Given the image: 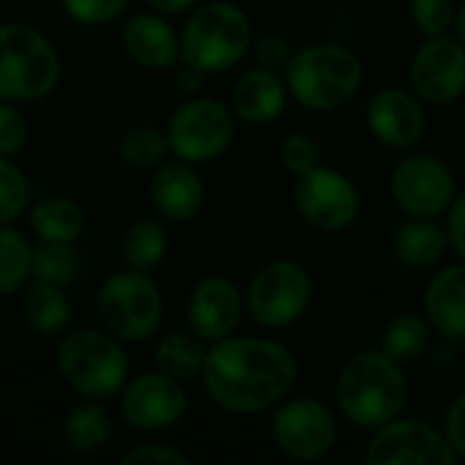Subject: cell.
Returning a JSON list of instances; mask_svg holds the SVG:
<instances>
[{
    "label": "cell",
    "instance_id": "obj_1",
    "mask_svg": "<svg viewBox=\"0 0 465 465\" xmlns=\"http://www.w3.org/2000/svg\"><path fill=\"white\" fill-rule=\"evenodd\" d=\"M300 365L289 346L229 335L207 349L202 381L215 406L229 414H262L286 401L297 384Z\"/></svg>",
    "mask_w": 465,
    "mask_h": 465
},
{
    "label": "cell",
    "instance_id": "obj_2",
    "mask_svg": "<svg viewBox=\"0 0 465 465\" xmlns=\"http://www.w3.org/2000/svg\"><path fill=\"white\" fill-rule=\"evenodd\" d=\"M335 403L341 414L362 430H376L403 417L409 403L403 365L387 357L381 349H362L351 354L341 368Z\"/></svg>",
    "mask_w": 465,
    "mask_h": 465
},
{
    "label": "cell",
    "instance_id": "obj_3",
    "mask_svg": "<svg viewBox=\"0 0 465 465\" xmlns=\"http://www.w3.org/2000/svg\"><path fill=\"white\" fill-rule=\"evenodd\" d=\"M289 95L313 112H330L349 104L365 79L362 60L343 44H308L297 49L283 68Z\"/></svg>",
    "mask_w": 465,
    "mask_h": 465
},
{
    "label": "cell",
    "instance_id": "obj_4",
    "mask_svg": "<svg viewBox=\"0 0 465 465\" xmlns=\"http://www.w3.org/2000/svg\"><path fill=\"white\" fill-rule=\"evenodd\" d=\"M253 46L251 16L229 0L199 5L180 35V63L204 74H218L237 65Z\"/></svg>",
    "mask_w": 465,
    "mask_h": 465
},
{
    "label": "cell",
    "instance_id": "obj_5",
    "mask_svg": "<svg viewBox=\"0 0 465 465\" xmlns=\"http://www.w3.org/2000/svg\"><path fill=\"white\" fill-rule=\"evenodd\" d=\"M57 371L74 392L87 401H106L123 392L128 357L123 341L106 330H74L57 346Z\"/></svg>",
    "mask_w": 465,
    "mask_h": 465
},
{
    "label": "cell",
    "instance_id": "obj_6",
    "mask_svg": "<svg viewBox=\"0 0 465 465\" xmlns=\"http://www.w3.org/2000/svg\"><path fill=\"white\" fill-rule=\"evenodd\" d=\"M60 82V54L25 22L0 25V101H38Z\"/></svg>",
    "mask_w": 465,
    "mask_h": 465
},
{
    "label": "cell",
    "instance_id": "obj_7",
    "mask_svg": "<svg viewBox=\"0 0 465 465\" xmlns=\"http://www.w3.org/2000/svg\"><path fill=\"white\" fill-rule=\"evenodd\" d=\"M95 308L106 332H112L123 343H142L155 335L161 324L163 297L150 272L128 267L104 281Z\"/></svg>",
    "mask_w": 465,
    "mask_h": 465
},
{
    "label": "cell",
    "instance_id": "obj_8",
    "mask_svg": "<svg viewBox=\"0 0 465 465\" xmlns=\"http://www.w3.org/2000/svg\"><path fill=\"white\" fill-rule=\"evenodd\" d=\"M313 302V278L294 259H275L256 270L248 283L245 308L264 330L294 327Z\"/></svg>",
    "mask_w": 465,
    "mask_h": 465
},
{
    "label": "cell",
    "instance_id": "obj_9",
    "mask_svg": "<svg viewBox=\"0 0 465 465\" xmlns=\"http://www.w3.org/2000/svg\"><path fill=\"white\" fill-rule=\"evenodd\" d=\"M166 139L180 161L210 163L221 158L234 139V112L215 98L191 95L172 112Z\"/></svg>",
    "mask_w": 465,
    "mask_h": 465
},
{
    "label": "cell",
    "instance_id": "obj_10",
    "mask_svg": "<svg viewBox=\"0 0 465 465\" xmlns=\"http://www.w3.org/2000/svg\"><path fill=\"white\" fill-rule=\"evenodd\" d=\"M335 411L311 395L286 398L272 414V439L283 458L294 463H319L338 444Z\"/></svg>",
    "mask_w": 465,
    "mask_h": 465
},
{
    "label": "cell",
    "instance_id": "obj_11",
    "mask_svg": "<svg viewBox=\"0 0 465 465\" xmlns=\"http://www.w3.org/2000/svg\"><path fill=\"white\" fill-rule=\"evenodd\" d=\"M390 193L398 210L411 218H441L452 207L458 188L447 161L428 153H414L392 169Z\"/></svg>",
    "mask_w": 465,
    "mask_h": 465
},
{
    "label": "cell",
    "instance_id": "obj_12",
    "mask_svg": "<svg viewBox=\"0 0 465 465\" xmlns=\"http://www.w3.org/2000/svg\"><path fill=\"white\" fill-rule=\"evenodd\" d=\"M297 213L319 232H343L360 218L362 196L357 185L338 169L316 166L297 177Z\"/></svg>",
    "mask_w": 465,
    "mask_h": 465
},
{
    "label": "cell",
    "instance_id": "obj_13",
    "mask_svg": "<svg viewBox=\"0 0 465 465\" xmlns=\"http://www.w3.org/2000/svg\"><path fill=\"white\" fill-rule=\"evenodd\" d=\"M365 460L371 465H455L458 455L436 425L398 417L373 430Z\"/></svg>",
    "mask_w": 465,
    "mask_h": 465
},
{
    "label": "cell",
    "instance_id": "obj_14",
    "mask_svg": "<svg viewBox=\"0 0 465 465\" xmlns=\"http://www.w3.org/2000/svg\"><path fill=\"white\" fill-rule=\"evenodd\" d=\"M411 90L433 106L455 104L465 93V46L458 35H428L409 68Z\"/></svg>",
    "mask_w": 465,
    "mask_h": 465
},
{
    "label": "cell",
    "instance_id": "obj_15",
    "mask_svg": "<svg viewBox=\"0 0 465 465\" xmlns=\"http://www.w3.org/2000/svg\"><path fill=\"white\" fill-rule=\"evenodd\" d=\"M188 411V392L183 381L166 373H142L123 387L120 414L142 433H158L174 428Z\"/></svg>",
    "mask_w": 465,
    "mask_h": 465
},
{
    "label": "cell",
    "instance_id": "obj_16",
    "mask_svg": "<svg viewBox=\"0 0 465 465\" xmlns=\"http://www.w3.org/2000/svg\"><path fill=\"white\" fill-rule=\"evenodd\" d=\"M365 120L373 139L390 150H411L428 128L425 101L403 87L379 90L368 101Z\"/></svg>",
    "mask_w": 465,
    "mask_h": 465
},
{
    "label": "cell",
    "instance_id": "obj_17",
    "mask_svg": "<svg viewBox=\"0 0 465 465\" xmlns=\"http://www.w3.org/2000/svg\"><path fill=\"white\" fill-rule=\"evenodd\" d=\"M245 311V297L237 289L234 281L223 275H207L202 278L185 302L188 327L193 335H199L204 343L223 341L234 335L240 319Z\"/></svg>",
    "mask_w": 465,
    "mask_h": 465
},
{
    "label": "cell",
    "instance_id": "obj_18",
    "mask_svg": "<svg viewBox=\"0 0 465 465\" xmlns=\"http://www.w3.org/2000/svg\"><path fill=\"white\" fill-rule=\"evenodd\" d=\"M204 196L207 191L193 163L177 158V161H166L155 166V174L150 183V202L161 218L174 221V223L191 221L204 207Z\"/></svg>",
    "mask_w": 465,
    "mask_h": 465
},
{
    "label": "cell",
    "instance_id": "obj_19",
    "mask_svg": "<svg viewBox=\"0 0 465 465\" xmlns=\"http://www.w3.org/2000/svg\"><path fill=\"white\" fill-rule=\"evenodd\" d=\"M286 101H289V87L281 71L256 65L234 82L229 106L237 120L248 125H267L283 114Z\"/></svg>",
    "mask_w": 465,
    "mask_h": 465
},
{
    "label": "cell",
    "instance_id": "obj_20",
    "mask_svg": "<svg viewBox=\"0 0 465 465\" xmlns=\"http://www.w3.org/2000/svg\"><path fill=\"white\" fill-rule=\"evenodd\" d=\"M123 49L144 68H172L180 63V35L161 14H134L123 27Z\"/></svg>",
    "mask_w": 465,
    "mask_h": 465
},
{
    "label": "cell",
    "instance_id": "obj_21",
    "mask_svg": "<svg viewBox=\"0 0 465 465\" xmlns=\"http://www.w3.org/2000/svg\"><path fill=\"white\" fill-rule=\"evenodd\" d=\"M425 316L430 327L455 343H465V262L439 270L425 289Z\"/></svg>",
    "mask_w": 465,
    "mask_h": 465
},
{
    "label": "cell",
    "instance_id": "obj_22",
    "mask_svg": "<svg viewBox=\"0 0 465 465\" xmlns=\"http://www.w3.org/2000/svg\"><path fill=\"white\" fill-rule=\"evenodd\" d=\"M450 251L447 226L439 218H411L398 226L392 234V253L409 270H428L436 267L444 253Z\"/></svg>",
    "mask_w": 465,
    "mask_h": 465
},
{
    "label": "cell",
    "instance_id": "obj_23",
    "mask_svg": "<svg viewBox=\"0 0 465 465\" xmlns=\"http://www.w3.org/2000/svg\"><path fill=\"white\" fill-rule=\"evenodd\" d=\"M22 319L25 324L44 338L60 335L71 322V302L63 292V286L44 283L30 278V283L22 289Z\"/></svg>",
    "mask_w": 465,
    "mask_h": 465
},
{
    "label": "cell",
    "instance_id": "obj_24",
    "mask_svg": "<svg viewBox=\"0 0 465 465\" xmlns=\"http://www.w3.org/2000/svg\"><path fill=\"white\" fill-rule=\"evenodd\" d=\"M30 229L41 242H76L84 232V213L68 196H46L33 204Z\"/></svg>",
    "mask_w": 465,
    "mask_h": 465
},
{
    "label": "cell",
    "instance_id": "obj_25",
    "mask_svg": "<svg viewBox=\"0 0 465 465\" xmlns=\"http://www.w3.org/2000/svg\"><path fill=\"white\" fill-rule=\"evenodd\" d=\"M430 335H433V327H430L428 316L406 311V313H398L387 324L379 349L387 357H392L395 362L411 365L430 349Z\"/></svg>",
    "mask_w": 465,
    "mask_h": 465
},
{
    "label": "cell",
    "instance_id": "obj_26",
    "mask_svg": "<svg viewBox=\"0 0 465 465\" xmlns=\"http://www.w3.org/2000/svg\"><path fill=\"white\" fill-rule=\"evenodd\" d=\"M204 360H207L204 341L193 332H169L155 346L158 371L177 381H191L202 376Z\"/></svg>",
    "mask_w": 465,
    "mask_h": 465
},
{
    "label": "cell",
    "instance_id": "obj_27",
    "mask_svg": "<svg viewBox=\"0 0 465 465\" xmlns=\"http://www.w3.org/2000/svg\"><path fill=\"white\" fill-rule=\"evenodd\" d=\"M169 251V234L166 229L153 218L134 221L123 234V259L131 270L150 272L155 270Z\"/></svg>",
    "mask_w": 465,
    "mask_h": 465
},
{
    "label": "cell",
    "instance_id": "obj_28",
    "mask_svg": "<svg viewBox=\"0 0 465 465\" xmlns=\"http://www.w3.org/2000/svg\"><path fill=\"white\" fill-rule=\"evenodd\" d=\"M109 436H112V417L101 403H82L63 422V439L79 455L98 452L109 441Z\"/></svg>",
    "mask_w": 465,
    "mask_h": 465
},
{
    "label": "cell",
    "instance_id": "obj_29",
    "mask_svg": "<svg viewBox=\"0 0 465 465\" xmlns=\"http://www.w3.org/2000/svg\"><path fill=\"white\" fill-rule=\"evenodd\" d=\"M33 272V245L11 226H0V297L27 286Z\"/></svg>",
    "mask_w": 465,
    "mask_h": 465
},
{
    "label": "cell",
    "instance_id": "obj_30",
    "mask_svg": "<svg viewBox=\"0 0 465 465\" xmlns=\"http://www.w3.org/2000/svg\"><path fill=\"white\" fill-rule=\"evenodd\" d=\"M76 272H79V253L74 242H38L33 248L30 278L65 289L68 283H74Z\"/></svg>",
    "mask_w": 465,
    "mask_h": 465
},
{
    "label": "cell",
    "instance_id": "obj_31",
    "mask_svg": "<svg viewBox=\"0 0 465 465\" xmlns=\"http://www.w3.org/2000/svg\"><path fill=\"white\" fill-rule=\"evenodd\" d=\"M120 158L134 166V169H155L163 163L166 153H169V139L163 131L153 128V125H136L131 131L123 134L120 139Z\"/></svg>",
    "mask_w": 465,
    "mask_h": 465
},
{
    "label": "cell",
    "instance_id": "obj_32",
    "mask_svg": "<svg viewBox=\"0 0 465 465\" xmlns=\"http://www.w3.org/2000/svg\"><path fill=\"white\" fill-rule=\"evenodd\" d=\"M30 202V185L27 177L8 161V155H0V226L14 223Z\"/></svg>",
    "mask_w": 465,
    "mask_h": 465
},
{
    "label": "cell",
    "instance_id": "obj_33",
    "mask_svg": "<svg viewBox=\"0 0 465 465\" xmlns=\"http://www.w3.org/2000/svg\"><path fill=\"white\" fill-rule=\"evenodd\" d=\"M409 14H411L414 27L428 38V35H444L455 30L458 5L455 0H411Z\"/></svg>",
    "mask_w": 465,
    "mask_h": 465
},
{
    "label": "cell",
    "instance_id": "obj_34",
    "mask_svg": "<svg viewBox=\"0 0 465 465\" xmlns=\"http://www.w3.org/2000/svg\"><path fill=\"white\" fill-rule=\"evenodd\" d=\"M281 163L286 172L300 177V174H305L322 163V147L311 134H302V131L289 134L281 142Z\"/></svg>",
    "mask_w": 465,
    "mask_h": 465
},
{
    "label": "cell",
    "instance_id": "obj_35",
    "mask_svg": "<svg viewBox=\"0 0 465 465\" xmlns=\"http://www.w3.org/2000/svg\"><path fill=\"white\" fill-rule=\"evenodd\" d=\"M60 3L63 11L79 25H104L117 19L128 8V0H60Z\"/></svg>",
    "mask_w": 465,
    "mask_h": 465
},
{
    "label": "cell",
    "instance_id": "obj_36",
    "mask_svg": "<svg viewBox=\"0 0 465 465\" xmlns=\"http://www.w3.org/2000/svg\"><path fill=\"white\" fill-rule=\"evenodd\" d=\"M27 142V120L14 101H0V155H16Z\"/></svg>",
    "mask_w": 465,
    "mask_h": 465
},
{
    "label": "cell",
    "instance_id": "obj_37",
    "mask_svg": "<svg viewBox=\"0 0 465 465\" xmlns=\"http://www.w3.org/2000/svg\"><path fill=\"white\" fill-rule=\"evenodd\" d=\"M120 465H191V458L169 444H139L123 452Z\"/></svg>",
    "mask_w": 465,
    "mask_h": 465
},
{
    "label": "cell",
    "instance_id": "obj_38",
    "mask_svg": "<svg viewBox=\"0 0 465 465\" xmlns=\"http://www.w3.org/2000/svg\"><path fill=\"white\" fill-rule=\"evenodd\" d=\"M253 54H256L259 65L272 68V71H283L289 65L294 49H292V44L281 33H267L259 41H253Z\"/></svg>",
    "mask_w": 465,
    "mask_h": 465
},
{
    "label": "cell",
    "instance_id": "obj_39",
    "mask_svg": "<svg viewBox=\"0 0 465 465\" xmlns=\"http://www.w3.org/2000/svg\"><path fill=\"white\" fill-rule=\"evenodd\" d=\"M444 436L455 450L458 460H465V392L455 395L444 411Z\"/></svg>",
    "mask_w": 465,
    "mask_h": 465
},
{
    "label": "cell",
    "instance_id": "obj_40",
    "mask_svg": "<svg viewBox=\"0 0 465 465\" xmlns=\"http://www.w3.org/2000/svg\"><path fill=\"white\" fill-rule=\"evenodd\" d=\"M447 234H450V248L465 262V191L455 196L452 207L447 210Z\"/></svg>",
    "mask_w": 465,
    "mask_h": 465
},
{
    "label": "cell",
    "instance_id": "obj_41",
    "mask_svg": "<svg viewBox=\"0 0 465 465\" xmlns=\"http://www.w3.org/2000/svg\"><path fill=\"white\" fill-rule=\"evenodd\" d=\"M204 76H207L204 71H199V68L183 63V68L174 74V87H177L180 95H185V98L199 95V90H202V84H204Z\"/></svg>",
    "mask_w": 465,
    "mask_h": 465
},
{
    "label": "cell",
    "instance_id": "obj_42",
    "mask_svg": "<svg viewBox=\"0 0 465 465\" xmlns=\"http://www.w3.org/2000/svg\"><path fill=\"white\" fill-rule=\"evenodd\" d=\"M158 14H169V16H177V14H185L191 8H196L199 0H147Z\"/></svg>",
    "mask_w": 465,
    "mask_h": 465
},
{
    "label": "cell",
    "instance_id": "obj_43",
    "mask_svg": "<svg viewBox=\"0 0 465 465\" xmlns=\"http://www.w3.org/2000/svg\"><path fill=\"white\" fill-rule=\"evenodd\" d=\"M455 35L460 38V44L465 46V3L458 5V19H455Z\"/></svg>",
    "mask_w": 465,
    "mask_h": 465
}]
</instances>
